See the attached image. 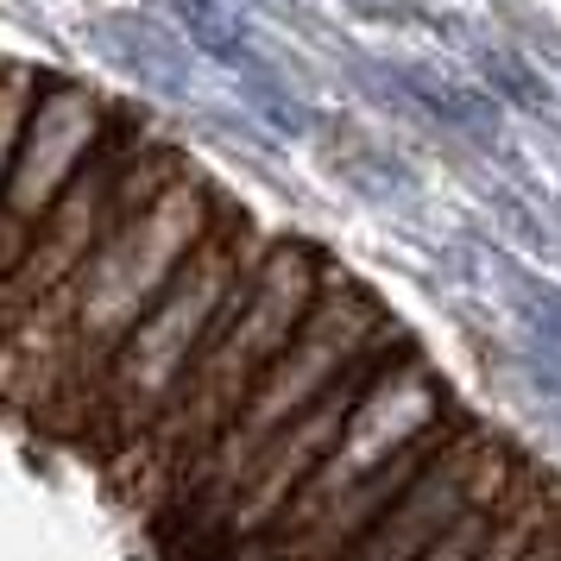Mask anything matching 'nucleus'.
<instances>
[{"instance_id": "f257e3e1", "label": "nucleus", "mask_w": 561, "mask_h": 561, "mask_svg": "<svg viewBox=\"0 0 561 561\" xmlns=\"http://www.w3.org/2000/svg\"><path fill=\"white\" fill-rule=\"evenodd\" d=\"M221 203L228 196L190 164L178 183H164L139 215H127L107 233L102 253L89 259L38 316H26L20 329L0 334V359L20 373V398L38 391V404L45 398H57L64 410L89 404L114 347L171 290V278L190 265L203 233L215 228Z\"/></svg>"}, {"instance_id": "f03ea898", "label": "nucleus", "mask_w": 561, "mask_h": 561, "mask_svg": "<svg viewBox=\"0 0 561 561\" xmlns=\"http://www.w3.org/2000/svg\"><path fill=\"white\" fill-rule=\"evenodd\" d=\"M334 272L341 265L329 253H316L309 240L278 233L265 247L253 278L240 284V297H233L228 322L215 329L208 354L196 359V373L178 385V398L164 404V416L133 448L164 492H183V480L203 467V455L221 442V430L240 416V404L253 398V385L265 379V366L290 347V334L304 329L309 309L322 304Z\"/></svg>"}, {"instance_id": "7ed1b4c3", "label": "nucleus", "mask_w": 561, "mask_h": 561, "mask_svg": "<svg viewBox=\"0 0 561 561\" xmlns=\"http://www.w3.org/2000/svg\"><path fill=\"white\" fill-rule=\"evenodd\" d=\"M278 233H265L247 215L240 203H221L215 215V228L203 233V247L190 253L171 290L146 309V322L114 347L107 359L102 385H95V398H89V430L102 435L114 455H133L146 430H152L164 404L178 398V385L196 373V359L208 354V341L215 329L228 322L233 297H240V284L253 278V265L265 259Z\"/></svg>"}, {"instance_id": "20e7f679", "label": "nucleus", "mask_w": 561, "mask_h": 561, "mask_svg": "<svg viewBox=\"0 0 561 561\" xmlns=\"http://www.w3.org/2000/svg\"><path fill=\"white\" fill-rule=\"evenodd\" d=\"M391 329H398L391 309H385L373 290H359L347 272H334V284L322 290V304L309 309V322L290 334V347L265 366V379L253 385V398L240 404V416H233L228 430H221V442L203 455V467L183 480L178 499L203 511V524H215V511H221V499L233 492V480L247 473V460H253L284 423H297L316 398H329L334 385L359 366V354Z\"/></svg>"}, {"instance_id": "39448f33", "label": "nucleus", "mask_w": 561, "mask_h": 561, "mask_svg": "<svg viewBox=\"0 0 561 561\" xmlns=\"http://www.w3.org/2000/svg\"><path fill=\"white\" fill-rule=\"evenodd\" d=\"M183 171H190V158H183L178 146H164L146 121L114 114V127H107V139L95 146V158L82 164V178L57 196V208L38 221V233L26 240L20 265L0 284V334L20 329L26 316H38L89 259L102 253L107 233L121 228L127 215H139V208L152 203L164 183H178Z\"/></svg>"}, {"instance_id": "423d86ee", "label": "nucleus", "mask_w": 561, "mask_h": 561, "mask_svg": "<svg viewBox=\"0 0 561 561\" xmlns=\"http://www.w3.org/2000/svg\"><path fill=\"white\" fill-rule=\"evenodd\" d=\"M448 416H455V404H448V385H442V373H435L416 347H398V354L373 373V385L359 391V404H354V416H347L341 442L329 448V460L309 473L304 492L284 505V517L265 536L297 530L309 511H322L329 499L354 492L359 480H373L385 460H398L410 442H423L430 430H442ZM253 542H259V536H253ZM240 549H247V542H240Z\"/></svg>"}, {"instance_id": "0eeeda50", "label": "nucleus", "mask_w": 561, "mask_h": 561, "mask_svg": "<svg viewBox=\"0 0 561 561\" xmlns=\"http://www.w3.org/2000/svg\"><path fill=\"white\" fill-rule=\"evenodd\" d=\"M107 127H114V107L95 89L45 77V89L26 114V133H20L13 171H7V190H0V284L20 265L38 221L57 208V196L82 178V164L95 158Z\"/></svg>"}, {"instance_id": "6e6552de", "label": "nucleus", "mask_w": 561, "mask_h": 561, "mask_svg": "<svg viewBox=\"0 0 561 561\" xmlns=\"http://www.w3.org/2000/svg\"><path fill=\"white\" fill-rule=\"evenodd\" d=\"M38 89H45V70H32L20 57H0V190H7V171H13V152H20V133H26Z\"/></svg>"}, {"instance_id": "1a4fd4ad", "label": "nucleus", "mask_w": 561, "mask_h": 561, "mask_svg": "<svg viewBox=\"0 0 561 561\" xmlns=\"http://www.w3.org/2000/svg\"><path fill=\"white\" fill-rule=\"evenodd\" d=\"M517 561H561V505H556V517L530 536V549H524Z\"/></svg>"}]
</instances>
